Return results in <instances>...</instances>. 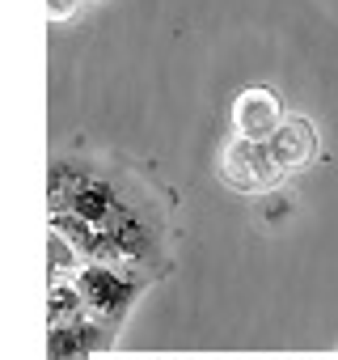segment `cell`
I'll return each mask as SVG.
<instances>
[{
	"label": "cell",
	"instance_id": "7a4b0ae2",
	"mask_svg": "<svg viewBox=\"0 0 338 360\" xmlns=\"http://www.w3.org/2000/svg\"><path fill=\"white\" fill-rule=\"evenodd\" d=\"M72 284H76V292H81V301H85V309L93 314V318H102V322H110L114 330L123 326V318H127V309H131V301L144 292V276H135V271H123V267H106V263H81V271L72 276Z\"/></svg>",
	"mask_w": 338,
	"mask_h": 360
},
{
	"label": "cell",
	"instance_id": "3957f363",
	"mask_svg": "<svg viewBox=\"0 0 338 360\" xmlns=\"http://www.w3.org/2000/svg\"><path fill=\"white\" fill-rule=\"evenodd\" d=\"M237 127L245 131V140H271L279 131V110H275V94H245L237 106Z\"/></svg>",
	"mask_w": 338,
	"mask_h": 360
},
{
	"label": "cell",
	"instance_id": "6da1fadb",
	"mask_svg": "<svg viewBox=\"0 0 338 360\" xmlns=\"http://www.w3.org/2000/svg\"><path fill=\"white\" fill-rule=\"evenodd\" d=\"M51 229L85 263L156 280L169 271V208L148 178L110 157H55L47 169Z\"/></svg>",
	"mask_w": 338,
	"mask_h": 360
}]
</instances>
